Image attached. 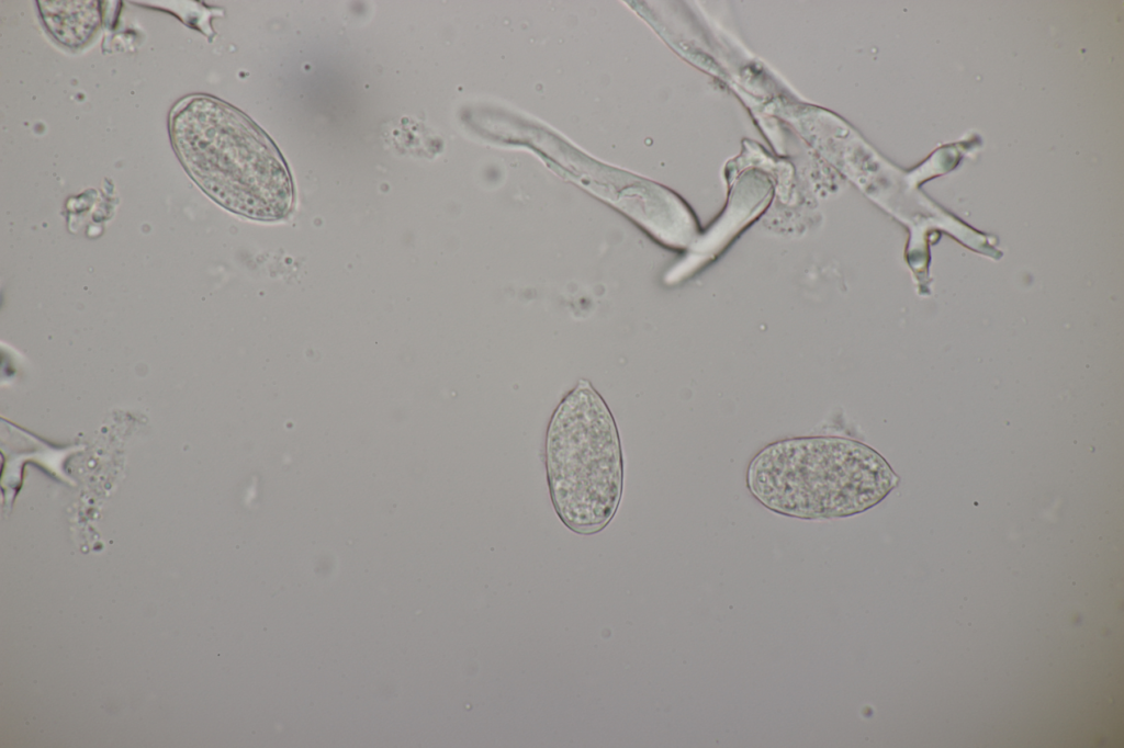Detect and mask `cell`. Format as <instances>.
Listing matches in <instances>:
<instances>
[{
  "mask_svg": "<svg viewBox=\"0 0 1124 748\" xmlns=\"http://www.w3.org/2000/svg\"><path fill=\"white\" fill-rule=\"evenodd\" d=\"M38 4L48 32L68 47L85 45L100 24L97 1H40Z\"/></svg>",
  "mask_w": 1124,
  "mask_h": 748,
  "instance_id": "4",
  "label": "cell"
},
{
  "mask_svg": "<svg viewBox=\"0 0 1124 748\" xmlns=\"http://www.w3.org/2000/svg\"><path fill=\"white\" fill-rule=\"evenodd\" d=\"M546 464L562 522L578 534L603 530L621 498L623 460L614 417L588 382L580 381L552 415Z\"/></svg>",
  "mask_w": 1124,
  "mask_h": 748,
  "instance_id": "3",
  "label": "cell"
},
{
  "mask_svg": "<svg viewBox=\"0 0 1124 748\" xmlns=\"http://www.w3.org/2000/svg\"><path fill=\"white\" fill-rule=\"evenodd\" d=\"M170 134L183 166L224 207L271 220L292 205V182L281 154L238 110L209 97H190L173 109Z\"/></svg>",
  "mask_w": 1124,
  "mask_h": 748,
  "instance_id": "1",
  "label": "cell"
},
{
  "mask_svg": "<svg viewBox=\"0 0 1124 748\" xmlns=\"http://www.w3.org/2000/svg\"><path fill=\"white\" fill-rule=\"evenodd\" d=\"M898 481L878 452L838 437L771 443L751 461L746 474L748 487L761 503L802 519L859 513L881 501Z\"/></svg>",
  "mask_w": 1124,
  "mask_h": 748,
  "instance_id": "2",
  "label": "cell"
}]
</instances>
